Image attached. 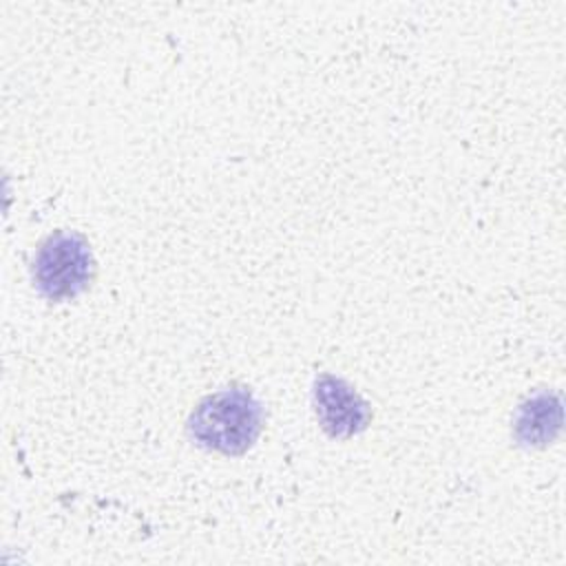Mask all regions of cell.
Here are the masks:
<instances>
[{"label":"cell","instance_id":"obj_2","mask_svg":"<svg viewBox=\"0 0 566 566\" xmlns=\"http://www.w3.org/2000/svg\"><path fill=\"white\" fill-rule=\"evenodd\" d=\"M95 272L88 241L80 232L57 230L38 248L33 283L49 301H66L82 294Z\"/></svg>","mask_w":566,"mask_h":566},{"label":"cell","instance_id":"obj_4","mask_svg":"<svg viewBox=\"0 0 566 566\" xmlns=\"http://www.w3.org/2000/svg\"><path fill=\"white\" fill-rule=\"evenodd\" d=\"M559 424H562V405H559V398L548 391H539L526 402H522L513 420L515 438L524 447H542L551 442L557 436Z\"/></svg>","mask_w":566,"mask_h":566},{"label":"cell","instance_id":"obj_3","mask_svg":"<svg viewBox=\"0 0 566 566\" xmlns=\"http://www.w3.org/2000/svg\"><path fill=\"white\" fill-rule=\"evenodd\" d=\"M314 405L321 427L332 438H352L360 433L369 420V405L343 378L321 374L314 382Z\"/></svg>","mask_w":566,"mask_h":566},{"label":"cell","instance_id":"obj_1","mask_svg":"<svg viewBox=\"0 0 566 566\" xmlns=\"http://www.w3.org/2000/svg\"><path fill=\"white\" fill-rule=\"evenodd\" d=\"M263 409L243 387H228L206 396L188 420L190 438L203 449L226 455L248 451L261 433Z\"/></svg>","mask_w":566,"mask_h":566}]
</instances>
